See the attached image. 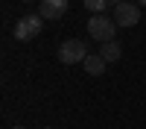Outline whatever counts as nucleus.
<instances>
[{"mask_svg": "<svg viewBox=\"0 0 146 129\" xmlns=\"http://www.w3.org/2000/svg\"><path fill=\"white\" fill-rule=\"evenodd\" d=\"M12 129H27V126H12Z\"/></svg>", "mask_w": 146, "mask_h": 129, "instance_id": "nucleus-11", "label": "nucleus"}, {"mask_svg": "<svg viewBox=\"0 0 146 129\" xmlns=\"http://www.w3.org/2000/svg\"><path fill=\"white\" fill-rule=\"evenodd\" d=\"M41 15H23V18H18V23H15V38L18 41H32L35 35L41 32Z\"/></svg>", "mask_w": 146, "mask_h": 129, "instance_id": "nucleus-3", "label": "nucleus"}, {"mask_svg": "<svg viewBox=\"0 0 146 129\" xmlns=\"http://www.w3.org/2000/svg\"><path fill=\"white\" fill-rule=\"evenodd\" d=\"M27 3H29V0H27Z\"/></svg>", "mask_w": 146, "mask_h": 129, "instance_id": "nucleus-13", "label": "nucleus"}, {"mask_svg": "<svg viewBox=\"0 0 146 129\" xmlns=\"http://www.w3.org/2000/svg\"><path fill=\"white\" fill-rule=\"evenodd\" d=\"M100 56L105 59V62H117V59L123 56V47H120L117 41H105V44L100 47Z\"/></svg>", "mask_w": 146, "mask_h": 129, "instance_id": "nucleus-7", "label": "nucleus"}, {"mask_svg": "<svg viewBox=\"0 0 146 129\" xmlns=\"http://www.w3.org/2000/svg\"><path fill=\"white\" fill-rule=\"evenodd\" d=\"M88 56H91L88 47H85V41H79V38H67L62 47H58V62L62 65H79Z\"/></svg>", "mask_w": 146, "mask_h": 129, "instance_id": "nucleus-2", "label": "nucleus"}, {"mask_svg": "<svg viewBox=\"0 0 146 129\" xmlns=\"http://www.w3.org/2000/svg\"><path fill=\"white\" fill-rule=\"evenodd\" d=\"M114 32H117V21L108 18V15H94V18L88 21V35L96 38L100 44L114 41Z\"/></svg>", "mask_w": 146, "mask_h": 129, "instance_id": "nucleus-1", "label": "nucleus"}, {"mask_svg": "<svg viewBox=\"0 0 146 129\" xmlns=\"http://www.w3.org/2000/svg\"><path fill=\"white\" fill-rule=\"evenodd\" d=\"M135 3H137V6H146V0H135Z\"/></svg>", "mask_w": 146, "mask_h": 129, "instance_id": "nucleus-10", "label": "nucleus"}, {"mask_svg": "<svg viewBox=\"0 0 146 129\" xmlns=\"http://www.w3.org/2000/svg\"><path fill=\"white\" fill-rule=\"evenodd\" d=\"M114 21H117V27H137V21H140V9L135 0H123V3H117L114 6Z\"/></svg>", "mask_w": 146, "mask_h": 129, "instance_id": "nucleus-4", "label": "nucleus"}, {"mask_svg": "<svg viewBox=\"0 0 146 129\" xmlns=\"http://www.w3.org/2000/svg\"><path fill=\"white\" fill-rule=\"evenodd\" d=\"M67 3H70V0H41V18H44V21H58V18H64Z\"/></svg>", "mask_w": 146, "mask_h": 129, "instance_id": "nucleus-5", "label": "nucleus"}, {"mask_svg": "<svg viewBox=\"0 0 146 129\" xmlns=\"http://www.w3.org/2000/svg\"><path fill=\"white\" fill-rule=\"evenodd\" d=\"M108 3H111V6H117V3H123V0H108Z\"/></svg>", "mask_w": 146, "mask_h": 129, "instance_id": "nucleus-9", "label": "nucleus"}, {"mask_svg": "<svg viewBox=\"0 0 146 129\" xmlns=\"http://www.w3.org/2000/svg\"><path fill=\"white\" fill-rule=\"evenodd\" d=\"M41 129H53V126H41Z\"/></svg>", "mask_w": 146, "mask_h": 129, "instance_id": "nucleus-12", "label": "nucleus"}, {"mask_svg": "<svg viewBox=\"0 0 146 129\" xmlns=\"http://www.w3.org/2000/svg\"><path fill=\"white\" fill-rule=\"evenodd\" d=\"M105 65H108V62H105V59H102L100 53H91V56L82 62V68L88 70L91 76H102V74H105Z\"/></svg>", "mask_w": 146, "mask_h": 129, "instance_id": "nucleus-6", "label": "nucleus"}, {"mask_svg": "<svg viewBox=\"0 0 146 129\" xmlns=\"http://www.w3.org/2000/svg\"><path fill=\"white\" fill-rule=\"evenodd\" d=\"M85 9H91L94 15H105V9H108V0H85Z\"/></svg>", "mask_w": 146, "mask_h": 129, "instance_id": "nucleus-8", "label": "nucleus"}]
</instances>
